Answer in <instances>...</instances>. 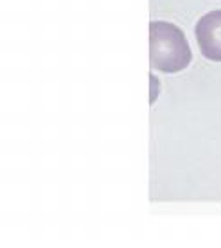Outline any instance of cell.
<instances>
[{
	"instance_id": "obj_1",
	"label": "cell",
	"mask_w": 221,
	"mask_h": 248,
	"mask_svg": "<svg viewBox=\"0 0 221 248\" xmlns=\"http://www.w3.org/2000/svg\"><path fill=\"white\" fill-rule=\"evenodd\" d=\"M192 62V50L176 24L153 20L149 24V65L153 70L176 74Z\"/></svg>"
},
{
	"instance_id": "obj_2",
	"label": "cell",
	"mask_w": 221,
	"mask_h": 248,
	"mask_svg": "<svg viewBox=\"0 0 221 248\" xmlns=\"http://www.w3.org/2000/svg\"><path fill=\"white\" fill-rule=\"evenodd\" d=\"M194 36L203 58L221 62V9L205 13L194 25Z\"/></svg>"
}]
</instances>
